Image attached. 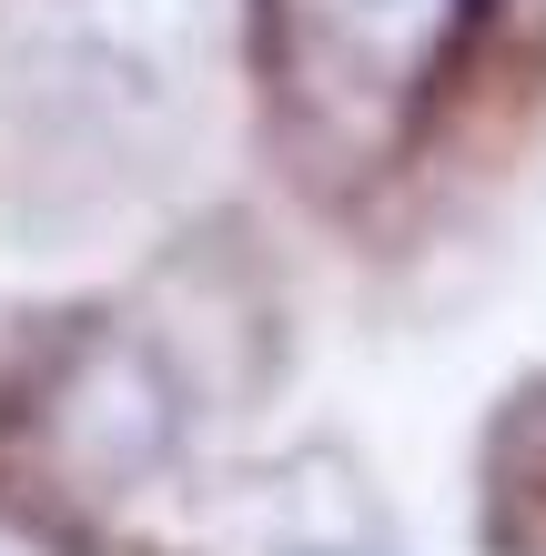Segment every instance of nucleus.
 <instances>
[]
</instances>
